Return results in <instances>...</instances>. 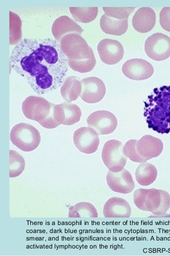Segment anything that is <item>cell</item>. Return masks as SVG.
I'll return each mask as SVG.
<instances>
[{
	"label": "cell",
	"mask_w": 170,
	"mask_h": 256,
	"mask_svg": "<svg viewBox=\"0 0 170 256\" xmlns=\"http://www.w3.org/2000/svg\"><path fill=\"white\" fill-rule=\"evenodd\" d=\"M59 42L50 38H25L13 50L10 65L39 94L57 89L68 71Z\"/></svg>",
	"instance_id": "cell-1"
},
{
	"label": "cell",
	"mask_w": 170,
	"mask_h": 256,
	"mask_svg": "<svg viewBox=\"0 0 170 256\" xmlns=\"http://www.w3.org/2000/svg\"><path fill=\"white\" fill-rule=\"evenodd\" d=\"M60 46L73 70L83 74L94 68L96 60L94 52L81 35L72 34L64 36Z\"/></svg>",
	"instance_id": "cell-2"
},
{
	"label": "cell",
	"mask_w": 170,
	"mask_h": 256,
	"mask_svg": "<svg viewBox=\"0 0 170 256\" xmlns=\"http://www.w3.org/2000/svg\"><path fill=\"white\" fill-rule=\"evenodd\" d=\"M144 116L150 128L161 134L170 132V86L154 90L145 102Z\"/></svg>",
	"instance_id": "cell-3"
},
{
	"label": "cell",
	"mask_w": 170,
	"mask_h": 256,
	"mask_svg": "<svg viewBox=\"0 0 170 256\" xmlns=\"http://www.w3.org/2000/svg\"><path fill=\"white\" fill-rule=\"evenodd\" d=\"M54 106L43 98L30 96L23 102L22 110L28 119L40 123L45 128L52 129L58 127L53 117Z\"/></svg>",
	"instance_id": "cell-4"
},
{
	"label": "cell",
	"mask_w": 170,
	"mask_h": 256,
	"mask_svg": "<svg viewBox=\"0 0 170 256\" xmlns=\"http://www.w3.org/2000/svg\"><path fill=\"white\" fill-rule=\"evenodd\" d=\"M10 140L12 143L22 151L30 152L39 146L41 136L34 126L28 124L20 123L12 128Z\"/></svg>",
	"instance_id": "cell-5"
},
{
	"label": "cell",
	"mask_w": 170,
	"mask_h": 256,
	"mask_svg": "<svg viewBox=\"0 0 170 256\" xmlns=\"http://www.w3.org/2000/svg\"><path fill=\"white\" fill-rule=\"evenodd\" d=\"M102 157L106 166L112 172H121L127 162V158L123 152V144L117 140H111L105 143Z\"/></svg>",
	"instance_id": "cell-6"
},
{
	"label": "cell",
	"mask_w": 170,
	"mask_h": 256,
	"mask_svg": "<svg viewBox=\"0 0 170 256\" xmlns=\"http://www.w3.org/2000/svg\"><path fill=\"white\" fill-rule=\"evenodd\" d=\"M145 50L154 60H166L170 56V38L161 33L155 34L146 40Z\"/></svg>",
	"instance_id": "cell-7"
},
{
	"label": "cell",
	"mask_w": 170,
	"mask_h": 256,
	"mask_svg": "<svg viewBox=\"0 0 170 256\" xmlns=\"http://www.w3.org/2000/svg\"><path fill=\"white\" fill-rule=\"evenodd\" d=\"M88 125L99 135L110 134L117 128L118 120L110 112L101 110L91 114L87 119Z\"/></svg>",
	"instance_id": "cell-8"
},
{
	"label": "cell",
	"mask_w": 170,
	"mask_h": 256,
	"mask_svg": "<svg viewBox=\"0 0 170 256\" xmlns=\"http://www.w3.org/2000/svg\"><path fill=\"white\" fill-rule=\"evenodd\" d=\"M97 132L90 128L83 127L77 130L74 134L73 142L81 152L91 154L95 152L100 144Z\"/></svg>",
	"instance_id": "cell-9"
},
{
	"label": "cell",
	"mask_w": 170,
	"mask_h": 256,
	"mask_svg": "<svg viewBox=\"0 0 170 256\" xmlns=\"http://www.w3.org/2000/svg\"><path fill=\"white\" fill-rule=\"evenodd\" d=\"M122 72L129 79L141 81L150 78L154 74V69L149 62L135 58L128 60L123 64Z\"/></svg>",
	"instance_id": "cell-10"
},
{
	"label": "cell",
	"mask_w": 170,
	"mask_h": 256,
	"mask_svg": "<svg viewBox=\"0 0 170 256\" xmlns=\"http://www.w3.org/2000/svg\"><path fill=\"white\" fill-rule=\"evenodd\" d=\"M80 97L85 102L96 104L102 100L106 94L104 82L97 77H89L81 80Z\"/></svg>",
	"instance_id": "cell-11"
},
{
	"label": "cell",
	"mask_w": 170,
	"mask_h": 256,
	"mask_svg": "<svg viewBox=\"0 0 170 256\" xmlns=\"http://www.w3.org/2000/svg\"><path fill=\"white\" fill-rule=\"evenodd\" d=\"M162 201L161 190L139 189L134 193V202L140 210L153 214L159 208Z\"/></svg>",
	"instance_id": "cell-12"
},
{
	"label": "cell",
	"mask_w": 170,
	"mask_h": 256,
	"mask_svg": "<svg viewBox=\"0 0 170 256\" xmlns=\"http://www.w3.org/2000/svg\"><path fill=\"white\" fill-rule=\"evenodd\" d=\"M81 116L80 108L76 104L65 102L54 106L53 117L57 126L74 125L80 120Z\"/></svg>",
	"instance_id": "cell-13"
},
{
	"label": "cell",
	"mask_w": 170,
	"mask_h": 256,
	"mask_svg": "<svg viewBox=\"0 0 170 256\" xmlns=\"http://www.w3.org/2000/svg\"><path fill=\"white\" fill-rule=\"evenodd\" d=\"M98 52L100 58L108 65L118 64L125 54L123 46L119 42L108 38L99 43Z\"/></svg>",
	"instance_id": "cell-14"
},
{
	"label": "cell",
	"mask_w": 170,
	"mask_h": 256,
	"mask_svg": "<svg viewBox=\"0 0 170 256\" xmlns=\"http://www.w3.org/2000/svg\"><path fill=\"white\" fill-rule=\"evenodd\" d=\"M164 148V143L160 139L150 135L145 136L137 140L136 146L139 156L144 162L159 156Z\"/></svg>",
	"instance_id": "cell-15"
},
{
	"label": "cell",
	"mask_w": 170,
	"mask_h": 256,
	"mask_svg": "<svg viewBox=\"0 0 170 256\" xmlns=\"http://www.w3.org/2000/svg\"><path fill=\"white\" fill-rule=\"evenodd\" d=\"M106 180L111 190L123 194L132 192L135 187L132 176L125 168L118 172H108Z\"/></svg>",
	"instance_id": "cell-16"
},
{
	"label": "cell",
	"mask_w": 170,
	"mask_h": 256,
	"mask_svg": "<svg viewBox=\"0 0 170 256\" xmlns=\"http://www.w3.org/2000/svg\"><path fill=\"white\" fill-rule=\"evenodd\" d=\"M103 214L105 218H129L131 214V208L126 200L114 197L106 202Z\"/></svg>",
	"instance_id": "cell-17"
},
{
	"label": "cell",
	"mask_w": 170,
	"mask_h": 256,
	"mask_svg": "<svg viewBox=\"0 0 170 256\" xmlns=\"http://www.w3.org/2000/svg\"><path fill=\"white\" fill-rule=\"evenodd\" d=\"M156 14L150 7L139 9L133 19V26L137 32L145 34L150 32L156 24Z\"/></svg>",
	"instance_id": "cell-18"
},
{
	"label": "cell",
	"mask_w": 170,
	"mask_h": 256,
	"mask_svg": "<svg viewBox=\"0 0 170 256\" xmlns=\"http://www.w3.org/2000/svg\"><path fill=\"white\" fill-rule=\"evenodd\" d=\"M83 32V29L79 24L66 16L58 18L54 22L52 27L53 36L57 42H60L61 38L67 34L81 35Z\"/></svg>",
	"instance_id": "cell-19"
},
{
	"label": "cell",
	"mask_w": 170,
	"mask_h": 256,
	"mask_svg": "<svg viewBox=\"0 0 170 256\" xmlns=\"http://www.w3.org/2000/svg\"><path fill=\"white\" fill-rule=\"evenodd\" d=\"M100 26L103 32L108 34L121 36L128 28V19L118 20L104 14L100 21Z\"/></svg>",
	"instance_id": "cell-20"
},
{
	"label": "cell",
	"mask_w": 170,
	"mask_h": 256,
	"mask_svg": "<svg viewBox=\"0 0 170 256\" xmlns=\"http://www.w3.org/2000/svg\"><path fill=\"white\" fill-rule=\"evenodd\" d=\"M81 91V82L74 76L67 77L60 89L61 96L67 103L78 98Z\"/></svg>",
	"instance_id": "cell-21"
},
{
	"label": "cell",
	"mask_w": 170,
	"mask_h": 256,
	"mask_svg": "<svg viewBox=\"0 0 170 256\" xmlns=\"http://www.w3.org/2000/svg\"><path fill=\"white\" fill-rule=\"evenodd\" d=\"M136 178L139 184L148 186L156 180L158 170L154 165L148 162H142L138 166L136 172Z\"/></svg>",
	"instance_id": "cell-22"
},
{
	"label": "cell",
	"mask_w": 170,
	"mask_h": 256,
	"mask_svg": "<svg viewBox=\"0 0 170 256\" xmlns=\"http://www.w3.org/2000/svg\"><path fill=\"white\" fill-rule=\"evenodd\" d=\"M68 217L72 218H97L98 214L94 205L81 202L69 208Z\"/></svg>",
	"instance_id": "cell-23"
},
{
	"label": "cell",
	"mask_w": 170,
	"mask_h": 256,
	"mask_svg": "<svg viewBox=\"0 0 170 256\" xmlns=\"http://www.w3.org/2000/svg\"><path fill=\"white\" fill-rule=\"evenodd\" d=\"M69 10L76 21L82 23L94 20L98 14V7H69Z\"/></svg>",
	"instance_id": "cell-24"
},
{
	"label": "cell",
	"mask_w": 170,
	"mask_h": 256,
	"mask_svg": "<svg viewBox=\"0 0 170 256\" xmlns=\"http://www.w3.org/2000/svg\"><path fill=\"white\" fill-rule=\"evenodd\" d=\"M10 155V178H15L20 176L25 169V161L21 155L14 150L9 151Z\"/></svg>",
	"instance_id": "cell-25"
},
{
	"label": "cell",
	"mask_w": 170,
	"mask_h": 256,
	"mask_svg": "<svg viewBox=\"0 0 170 256\" xmlns=\"http://www.w3.org/2000/svg\"><path fill=\"white\" fill-rule=\"evenodd\" d=\"M21 38V20L17 14L10 12V44H18Z\"/></svg>",
	"instance_id": "cell-26"
},
{
	"label": "cell",
	"mask_w": 170,
	"mask_h": 256,
	"mask_svg": "<svg viewBox=\"0 0 170 256\" xmlns=\"http://www.w3.org/2000/svg\"><path fill=\"white\" fill-rule=\"evenodd\" d=\"M135 9V7H103V10L108 16L118 20L128 19L129 15Z\"/></svg>",
	"instance_id": "cell-27"
},
{
	"label": "cell",
	"mask_w": 170,
	"mask_h": 256,
	"mask_svg": "<svg viewBox=\"0 0 170 256\" xmlns=\"http://www.w3.org/2000/svg\"><path fill=\"white\" fill-rule=\"evenodd\" d=\"M137 140H131L123 146V152L125 156L131 160L136 162H144V160L139 156L136 149Z\"/></svg>",
	"instance_id": "cell-28"
},
{
	"label": "cell",
	"mask_w": 170,
	"mask_h": 256,
	"mask_svg": "<svg viewBox=\"0 0 170 256\" xmlns=\"http://www.w3.org/2000/svg\"><path fill=\"white\" fill-rule=\"evenodd\" d=\"M161 192L162 196L161 205L158 210L153 214L159 216L166 214L170 208V196L169 194L162 190H161Z\"/></svg>",
	"instance_id": "cell-29"
},
{
	"label": "cell",
	"mask_w": 170,
	"mask_h": 256,
	"mask_svg": "<svg viewBox=\"0 0 170 256\" xmlns=\"http://www.w3.org/2000/svg\"><path fill=\"white\" fill-rule=\"evenodd\" d=\"M160 22L162 28L170 32V7H165L161 10Z\"/></svg>",
	"instance_id": "cell-30"
}]
</instances>
